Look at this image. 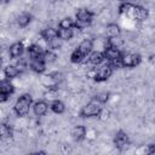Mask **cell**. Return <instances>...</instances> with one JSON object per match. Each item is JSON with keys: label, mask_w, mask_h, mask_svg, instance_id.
I'll use <instances>...</instances> for the list:
<instances>
[{"label": "cell", "mask_w": 155, "mask_h": 155, "mask_svg": "<svg viewBox=\"0 0 155 155\" xmlns=\"http://www.w3.org/2000/svg\"><path fill=\"white\" fill-rule=\"evenodd\" d=\"M24 51V46L22 42H15L10 46V56L13 57V58H17L19 56H22Z\"/></svg>", "instance_id": "obj_10"}, {"label": "cell", "mask_w": 155, "mask_h": 155, "mask_svg": "<svg viewBox=\"0 0 155 155\" xmlns=\"http://www.w3.org/2000/svg\"><path fill=\"white\" fill-rule=\"evenodd\" d=\"M47 108H48V107H47V103L44 102V101H39V102L34 103V105H33L34 114L38 115V116H42V115H45L46 111H47Z\"/></svg>", "instance_id": "obj_9"}, {"label": "cell", "mask_w": 155, "mask_h": 155, "mask_svg": "<svg viewBox=\"0 0 155 155\" xmlns=\"http://www.w3.org/2000/svg\"><path fill=\"white\" fill-rule=\"evenodd\" d=\"M121 1H125V0H121Z\"/></svg>", "instance_id": "obj_32"}, {"label": "cell", "mask_w": 155, "mask_h": 155, "mask_svg": "<svg viewBox=\"0 0 155 155\" xmlns=\"http://www.w3.org/2000/svg\"><path fill=\"white\" fill-rule=\"evenodd\" d=\"M13 91H15V87H13V85L10 82V79H7V80H2V81H1V85H0V92H5V93L11 94Z\"/></svg>", "instance_id": "obj_20"}, {"label": "cell", "mask_w": 155, "mask_h": 155, "mask_svg": "<svg viewBox=\"0 0 155 155\" xmlns=\"http://www.w3.org/2000/svg\"><path fill=\"white\" fill-rule=\"evenodd\" d=\"M8 97H10V94H8V93H5V92H0V102H1V103L6 102V101L8 99Z\"/></svg>", "instance_id": "obj_30"}, {"label": "cell", "mask_w": 155, "mask_h": 155, "mask_svg": "<svg viewBox=\"0 0 155 155\" xmlns=\"http://www.w3.org/2000/svg\"><path fill=\"white\" fill-rule=\"evenodd\" d=\"M30 21H31V16L28 15V13H22L17 18V22H18V24L21 27H27L30 23Z\"/></svg>", "instance_id": "obj_24"}, {"label": "cell", "mask_w": 155, "mask_h": 155, "mask_svg": "<svg viewBox=\"0 0 155 155\" xmlns=\"http://www.w3.org/2000/svg\"><path fill=\"white\" fill-rule=\"evenodd\" d=\"M92 13L86 10V8H80L78 12H76V21L79 23H84V24H88L92 19Z\"/></svg>", "instance_id": "obj_7"}, {"label": "cell", "mask_w": 155, "mask_h": 155, "mask_svg": "<svg viewBox=\"0 0 155 155\" xmlns=\"http://www.w3.org/2000/svg\"><path fill=\"white\" fill-rule=\"evenodd\" d=\"M28 53H29L30 58H31V59H34V58H40V57H42L44 51H42L41 46H39V45L34 44V45H31V46H29V47H28Z\"/></svg>", "instance_id": "obj_12"}, {"label": "cell", "mask_w": 155, "mask_h": 155, "mask_svg": "<svg viewBox=\"0 0 155 155\" xmlns=\"http://www.w3.org/2000/svg\"><path fill=\"white\" fill-rule=\"evenodd\" d=\"M114 144L116 148H119L120 150H124L128 147L130 144V139H128V136L124 132V131H119L115 137H114Z\"/></svg>", "instance_id": "obj_5"}, {"label": "cell", "mask_w": 155, "mask_h": 155, "mask_svg": "<svg viewBox=\"0 0 155 155\" xmlns=\"http://www.w3.org/2000/svg\"><path fill=\"white\" fill-rule=\"evenodd\" d=\"M0 134H1L2 138H8V137H11V136H12V130H11V127L7 126V125H5V124H2V125L0 126Z\"/></svg>", "instance_id": "obj_27"}, {"label": "cell", "mask_w": 155, "mask_h": 155, "mask_svg": "<svg viewBox=\"0 0 155 155\" xmlns=\"http://www.w3.org/2000/svg\"><path fill=\"white\" fill-rule=\"evenodd\" d=\"M41 36H42L45 40L50 41L51 39L58 36V30L54 29V28H45V29L41 31Z\"/></svg>", "instance_id": "obj_16"}, {"label": "cell", "mask_w": 155, "mask_h": 155, "mask_svg": "<svg viewBox=\"0 0 155 155\" xmlns=\"http://www.w3.org/2000/svg\"><path fill=\"white\" fill-rule=\"evenodd\" d=\"M48 45L52 50H58L62 46V39H59V36H56L48 41Z\"/></svg>", "instance_id": "obj_28"}, {"label": "cell", "mask_w": 155, "mask_h": 155, "mask_svg": "<svg viewBox=\"0 0 155 155\" xmlns=\"http://www.w3.org/2000/svg\"><path fill=\"white\" fill-rule=\"evenodd\" d=\"M107 31L109 34L110 38H115V36H119L120 35V27L115 23H111L107 27Z\"/></svg>", "instance_id": "obj_23"}, {"label": "cell", "mask_w": 155, "mask_h": 155, "mask_svg": "<svg viewBox=\"0 0 155 155\" xmlns=\"http://www.w3.org/2000/svg\"><path fill=\"white\" fill-rule=\"evenodd\" d=\"M101 103L98 101H91L90 103H87L80 111V115L82 117H91V116H96L101 113Z\"/></svg>", "instance_id": "obj_2"}, {"label": "cell", "mask_w": 155, "mask_h": 155, "mask_svg": "<svg viewBox=\"0 0 155 155\" xmlns=\"http://www.w3.org/2000/svg\"><path fill=\"white\" fill-rule=\"evenodd\" d=\"M16 67H17V68H18V69L22 71V70L25 68V63H24V61H21V62H18V63L16 64Z\"/></svg>", "instance_id": "obj_31"}, {"label": "cell", "mask_w": 155, "mask_h": 155, "mask_svg": "<svg viewBox=\"0 0 155 155\" xmlns=\"http://www.w3.org/2000/svg\"><path fill=\"white\" fill-rule=\"evenodd\" d=\"M41 58L45 61V63H53V62L56 61L57 56H56V53H53L52 51H45Z\"/></svg>", "instance_id": "obj_25"}, {"label": "cell", "mask_w": 155, "mask_h": 155, "mask_svg": "<svg viewBox=\"0 0 155 155\" xmlns=\"http://www.w3.org/2000/svg\"><path fill=\"white\" fill-rule=\"evenodd\" d=\"M109 98V93L108 92H102V93H98L96 96V101H98L99 103H105Z\"/></svg>", "instance_id": "obj_29"}, {"label": "cell", "mask_w": 155, "mask_h": 155, "mask_svg": "<svg viewBox=\"0 0 155 155\" xmlns=\"http://www.w3.org/2000/svg\"><path fill=\"white\" fill-rule=\"evenodd\" d=\"M84 58H85V54H84L79 48L74 50L73 53H71V56H70V61H71L73 63H81V62L84 61Z\"/></svg>", "instance_id": "obj_22"}, {"label": "cell", "mask_w": 155, "mask_h": 155, "mask_svg": "<svg viewBox=\"0 0 155 155\" xmlns=\"http://www.w3.org/2000/svg\"><path fill=\"white\" fill-rule=\"evenodd\" d=\"M50 108H51V110H52L53 113H56V114H62V113L65 110L64 103H63L62 101H58V99L53 101V102L50 104Z\"/></svg>", "instance_id": "obj_17"}, {"label": "cell", "mask_w": 155, "mask_h": 155, "mask_svg": "<svg viewBox=\"0 0 155 155\" xmlns=\"http://www.w3.org/2000/svg\"><path fill=\"white\" fill-rule=\"evenodd\" d=\"M105 59V56H104V52H99V51H96V52H92L88 57V61L91 64L93 65H98L101 63H103Z\"/></svg>", "instance_id": "obj_11"}, {"label": "cell", "mask_w": 155, "mask_h": 155, "mask_svg": "<svg viewBox=\"0 0 155 155\" xmlns=\"http://www.w3.org/2000/svg\"><path fill=\"white\" fill-rule=\"evenodd\" d=\"M5 1H6V0H5Z\"/></svg>", "instance_id": "obj_33"}, {"label": "cell", "mask_w": 155, "mask_h": 155, "mask_svg": "<svg viewBox=\"0 0 155 155\" xmlns=\"http://www.w3.org/2000/svg\"><path fill=\"white\" fill-rule=\"evenodd\" d=\"M85 56H87L91 51H92V48H93V42L91 41V40H88V39H86V40H84L80 45H79V47H78Z\"/></svg>", "instance_id": "obj_15"}, {"label": "cell", "mask_w": 155, "mask_h": 155, "mask_svg": "<svg viewBox=\"0 0 155 155\" xmlns=\"http://www.w3.org/2000/svg\"><path fill=\"white\" fill-rule=\"evenodd\" d=\"M71 136H73V138H74L75 140H81V139H84L85 136H86V128H85L84 126H81V125L75 126V127L71 130Z\"/></svg>", "instance_id": "obj_13"}, {"label": "cell", "mask_w": 155, "mask_h": 155, "mask_svg": "<svg viewBox=\"0 0 155 155\" xmlns=\"http://www.w3.org/2000/svg\"><path fill=\"white\" fill-rule=\"evenodd\" d=\"M111 74H113V67L110 64H104L101 68H98V70H96L94 80L98 82L105 81L111 76Z\"/></svg>", "instance_id": "obj_4"}, {"label": "cell", "mask_w": 155, "mask_h": 155, "mask_svg": "<svg viewBox=\"0 0 155 155\" xmlns=\"http://www.w3.org/2000/svg\"><path fill=\"white\" fill-rule=\"evenodd\" d=\"M75 24L76 23L70 17H65L59 22V28H73V27H75Z\"/></svg>", "instance_id": "obj_26"}, {"label": "cell", "mask_w": 155, "mask_h": 155, "mask_svg": "<svg viewBox=\"0 0 155 155\" xmlns=\"http://www.w3.org/2000/svg\"><path fill=\"white\" fill-rule=\"evenodd\" d=\"M104 56H105V58L108 61L113 62V61H117V59L121 58V52L115 46H108L104 50Z\"/></svg>", "instance_id": "obj_6"}, {"label": "cell", "mask_w": 155, "mask_h": 155, "mask_svg": "<svg viewBox=\"0 0 155 155\" xmlns=\"http://www.w3.org/2000/svg\"><path fill=\"white\" fill-rule=\"evenodd\" d=\"M58 36L59 39L67 41V40H70L73 38V29L71 28H61L58 30Z\"/></svg>", "instance_id": "obj_19"}, {"label": "cell", "mask_w": 155, "mask_h": 155, "mask_svg": "<svg viewBox=\"0 0 155 155\" xmlns=\"http://www.w3.org/2000/svg\"><path fill=\"white\" fill-rule=\"evenodd\" d=\"M30 107H31V96L25 93V94H22L17 99L13 109H15V113L18 116H24V115H27L29 113Z\"/></svg>", "instance_id": "obj_1"}, {"label": "cell", "mask_w": 155, "mask_h": 155, "mask_svg": "<svg viewBox=\"0 0 155 155\" xmlns=\"http://www.w3.org/2000/svg\"><path fill=\"white\" fill-rule=\"evenodd\" d=\"M120 59H121L122 67H126V68H132L140 63V56L137 53H124L121 54Z\"/></svg>", "instance_id": "obj_3"}, {"label": "cell", "mask_w": 155, "mask_h": 155, "mask_svg": "<svg viewBox=\"0 0 155 155\" xmlns=\"http://www.w3.org/2000/svg\"><path fill=\"white\" fill-rule=\"evenodd\" d=\"M30 68L35 73H44L45 69H46V63H45V61L41 57L40 58H34V59H31Z\"/></svg>", "instance_id": "obj_8"}, {"label": "cell", "mask_w": 155, "mask_h": 155, "mask_svg": "<svg viewBox=\"0 0 155 155\" xmlns=\"http://www.w3.org/2000/svg\"><path fill=\"white\" fill-rule=\"evenodd\" d=\"M4 73H5V76L7 79H13V78H16L21 73V70L16 65H7L5 68V70H4Z\"/></svg>", "instance_id": "obj_18"}, {"label": "cell", "mask_w": 155, "mask_h": 155, "mask_svg": "<svg viewBox=\"0 0 155 155\" xmlns=\"http://www.w3.org/2000/svg\"><path fill=\"white\" fill-rule=\"evenodd\" d=\"M149 16V12L145 7H142V6H134V11H133V17L137 18L138 21H143L147 17Z\"/></svg>", "instance_id": "obj_14"}, {"label": "cell", "mask_w": 155, "mask_h": 155, "mask_svg": "<svg viewBox=\"0 0 155 155\" xmlns=\"http://www.w3.org/2000/svg\"><path fill=\"white\" fill-rule=\"evenodd\" d=\"M134 6L133 4H130V2H125L120 6V13H124V15H131L133 16V11H134Z\"/></svg>", "instance_id": "obj_21"}]
</instances>
